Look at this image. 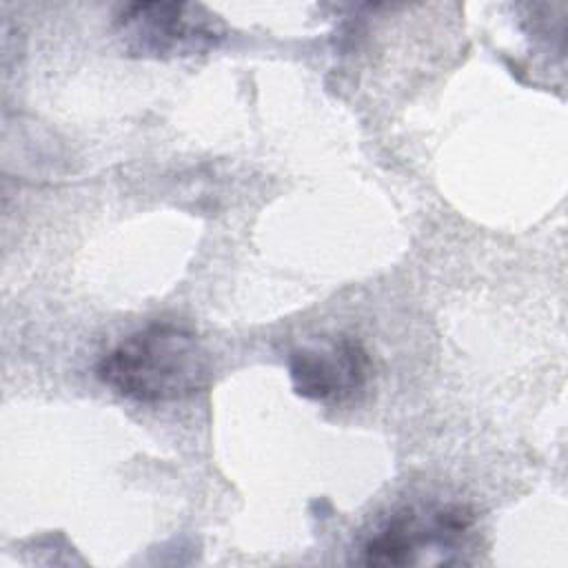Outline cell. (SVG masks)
Wrapping results in <instances>:
<instances>
[{
	"instance_id": "277c9868",
	"label": "cell",
	"mask_w": 568,
	"mask_h": 568,
	"mask_svg": "<svg viewBox=\"0 0 568 568\" xmlns=\"http://www.w3.org/2000/svg\"><path fill=\"white\" fill-rule=\"evenodd\" d=\"M288 375L297 395L322 404H346L368 384L371 357L359 339L339 335L331 342L295 348Z\"/></svg>"
},
{
	"instance_id": "6da1fadb",
	"label": "cell",
	"mask_w": 568,
	"mask_h": 568,
	"mask_svg": "<svg viewBox=\"0 0 568 568\" xmlns=\"http://www.w3.org/2000/svg\"><path fill=\"white\" fill-rule=\"evenodd\" d=\"M211 355L200 337L178 324H151L111 348L95 375L113 393L164 404L191 397L211 382Z\"/></svg>"
},
{
	"instance_id": "7a4b0ae2",
	"label": "cell",
	"mask_w": 568,
	"mask_h": 568,
	"mask_svg": "<svg viewBox=\"0 0 568 568\" xmlns=\"http://www.w3.org/2000/svg\"><path fill=\"white\" fill-rule=\"evenodd\" d=\"M475 524L468 506H404L379 521L359 548L366 566H419L462 561Z\"/></svg>"
},
{
	"instance_id": "3957f363",
	"label": "cell",
	"mask_w": 568,
	"mask_h": 568,
	"mask_svg": "<svg viewBox=\"0 0 568 568\" xmlns=\"http://www.w3.org/2000/svg\"><path fill=\"white\" fill-rule=\"evenodd\" d=\"M122 47L138 58L200 55L224 38L215 13L195 2H131L115 16Z\"/></svg>"
}]
</instances>
